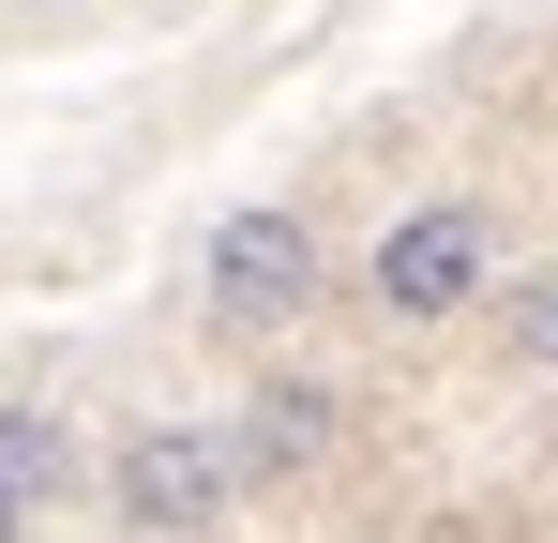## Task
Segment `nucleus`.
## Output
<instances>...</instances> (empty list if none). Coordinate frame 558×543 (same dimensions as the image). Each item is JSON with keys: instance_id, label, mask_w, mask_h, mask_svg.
Masks as SVG:
<instances>
[{"instance_id": "nucleus-1", "label": "nucleus", "mask_w": 558, "mask_h": 543, "mask_svg": "<svg viewBox=\"0 0 558 543\" xmlns=\"http://www.w3.org/2000/svg\"><path fill=\"white\" fill-rule=\"evenodd\" d=\"M513 287V227H498V196H408L392 227L363 242V317L377 333H453Z\"/></svg>"}, {"instance_id": "nucleus-2", "label": "nucleus", "mask_w": 558, "mask_h": 543, "mask_svg": "<svg viewBox=\"0 0 558 543\" xmlns=\"http://www.w3.org/2000/svg\"><path fill=\"white\" fill-rule=\"evenodd\" d=\"M317 302H332V242H317L302 196H242V212H211V242H196V317H211L227 348H287Z\"/></svg>"}, {"instance_id": "nucleus-3", "label": "nucleus", "mask_w": 558, "mask_h": 543, "mask_svg": "<svg viewBox=\"0 0 558 543\" xmlns=\"http://www.w3.org/2000/svg\"><path fill=\"white\" fill-rule=\"evenodd\" d=\"M242 498H257V468H242L227 423H121V452H106V514H121V543H211Z\"/></svg>"}, {"instance_id": "nucleus-4", "label": "nucleus", "mask_w": 558, "mask_h": 543, "mask_svg": "<svg viewBox=\"0 0 558 543\" xmlns=\"http://www.w3.org/2000/svg\"><path fill=\"white\" fill-rule=\"evenodd\" d=\"M227 438L257 468V498H272V483H317V468L348 452V393H332V377H257V393L227 408Z\"/></svg>"}, {"instance_id": "nucleus-5", "label": "nucleus", "mask_w": 558, "mask_h": 543, "mask_svg": "<svg viewBox=\"0 0 558 543\" xmlns=\"http://www.w3.org/2000/svg\"><path fill=\"white\" fill-rule=\"evenodd\" d=\"M61 483H76V438H61L46 408H0V498H31V514H46Z\"/></svg>"}, {"instance_id": "nucleus-6", "label": "nucleus", "mask_w": 558, "mask_h": 543, "mask_svg": "<svg viewBox=\"0 0 558 543\" xmlns=\"http://www.w3.org/2000/svg\"><path fill=\"white\" fill-rule=\"evenodd\" d=\"M483 317H498V362H513V377H558V272H513Z\"/></svg>"}, {"instance_id": "nucleus-7", "label": "nucleus", "mask_w": 558, "mask_h": 543, "mask_svg": "<svg viewBox=\"0 0 558 543\" xmlns=\"http://www.w3.org/2000/svg\"><path fill=\"white\" fill-rule=\"evenodd\" d=\"M0 543H31V498H0Z\"/></svg>"}, {"instance_id": "nucleus-8", "label": "nucleus", "mask_w": 558, "mask_h": 543, "mask_svg": "<svg viewBox=\"0 0 558 543\" xmlns=\"http://www.w3.org/2000/svg\"><path fill=\"white\" fill-rule=\"evenodd\" d=\"M544 543H558V468H544Z\"/></svg>"}]
</instances>
